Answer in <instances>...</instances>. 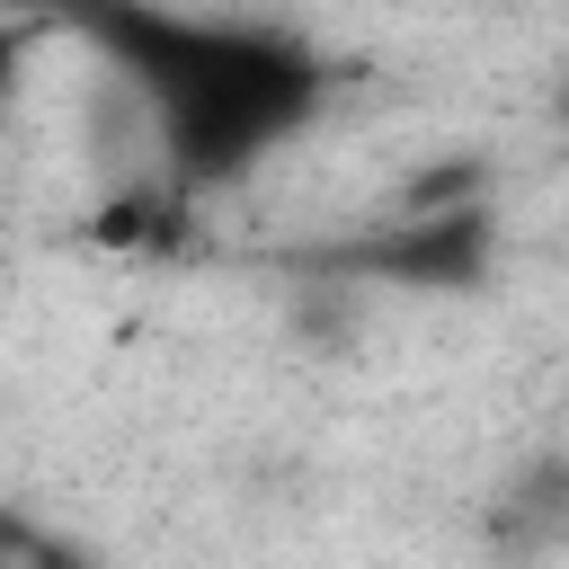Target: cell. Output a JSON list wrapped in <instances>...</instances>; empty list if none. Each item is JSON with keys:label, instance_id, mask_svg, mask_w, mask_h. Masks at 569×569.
Here are the masks:
<instances>
[{"label": "cell", "instance_id": "6da1fadb", "mask_svg": "<svg viewBox=\"0 0 569 569\" xmlns=\"http://www.w3.org/2000/svg\"><path fill=\"white\" fill-rule=\"evenodd\" d=\"M142 80L160 89L169 142L187 169H240L276 142V124L302 116L311 62L293 44L240 36V27H151L142 36Z\"/></svg>", "mask_w": 569, "mask_h": 569}, {"label": "cell", "instance_id": "7a4b0ae2", "mask_svg": "<svg viewBox=\"0 0 569 569\" xmlns=\"http://www.w3.org/2000/svg\"><path fill=\"white\" fill-rule=\"evenodd\" d=\"M9 89H18V36L0 27V107H9Z\"/></svg>", "mask_w": 569, "mask_h": 569}]
</instances>
